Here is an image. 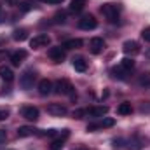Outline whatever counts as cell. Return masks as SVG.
<instances>
[{"label":"cell","mask_w":150,"mask_h":150,"mask_svg":"<svg viewBox=\"0 0 150 150\" xmlns=\"http://www.w3.org/2000/svg\"><path fill=\"white\" fill-rule=\"evenodd\" d=\"M86 113H87V110H84V108H79V110H75V112H74V117H75V119H82Z\"/></svg>","instance_id":"obj_30"},{"label":"cell","mask_w":150,"mask_h":150,"mask_svg":"<svg viewBox=\"0 0 150 150\" xmlns=\"http://www.w3.org/2000/svg\"><path fill=\"white\" fill-rule=\"evenodd\" d=\"M113 124H115V120H113V119H110V117H101V120H98V122H89L86 129H87L89 133H93V131H96V129L112 127Z\"/></svg>","instance_id":"obj_5"},{"label":"cell","mask_w":150,"mask_h":150,"mask_svg":"<svg viewBox=\"0 0 150 150\" xmlns=\"http://www.w3.org/2000/svg\"><path fill=\"white\" fill-rule=\"evenodd\" d=\"M51 44V37L47 33H38L33 38H30V47L32 49H40V47H47Z\"/></svg>","instance_id":"obj_8"},{"label":"cell","mask_w":150,"mask_h":150,"mask_svg":"<svg viewBox=\"0 0 150 150\" xmlns=\"http://www.w3.org/2000/svg\"><path fill=\"white\" fill-rule=\"evenodd\" d=\"M138 84L142 86V87H149L150 86V74H143L140 77V80H138Z\"/></svg>","instance_id":"obj_26"},{"label":"cell","mask_w":150,"mask_h":150,"mask_svg":"<svg viewBox=\"0 0 150 150\" xmlns=\"http://www.w3.org/2000/svg\"><path fill=\"white\" fill-rule=\"evenodd\" d=\"M101 14H103L110 23H119L120 5H117V4H105V5H101Z\"/></svg>","instance_id":"obj_2"},{"label":"cell","mask_w":150,"mask_h":150,"mask_svg":"<svg viewBox=\"0 0 150 150\" xmlns=\"http://www.w3.org/2000/svg\"><path fill=\"white\" fill-rule=\"evenodd\" d=\"M105 40L101 37H93L89 40V51L93 52V54H100V52H103V49H105Z\"/></svg>","instance_id":"obj_10"},{"label":"cell","mask_w":150,"mask_h":150,"mask_svg":"<svg viewBox=\"0 0 150 150\" xmlns=\"http://www.w3.org/2000/svg\"><path fill=\"white\" fill-rule=\"evenodd\" d=\"M140 110H142V112H150V101H143V103H142V105H140Z\"/></svg>","instance_id":"obj_31"},{"label":"cell","mask_w":150,"mask_h":150,"mask_svg":"<svg viewBox=\"0 0 150 150\" xmlns=\"http://www.w3.org/2000/svg\"><path fill=\"white\" fill-rule=\"evenodd\" d=\"M120 67H122L124 70L131 72V70L134 68V59H133V58H129V56H126V58H122V59H120Z\"/></svg>","instance_id":"obj_22"},{"label":"cell","mask_w":150,"mask_h":150,"mask_svg":"<svg viewBox=\"0 0 150 150\" xmlns=\"http://www.w3.org/2000/svg\"><path fill=\"white\" fill-rule=\"evenodd\" d=\"M145 56H147V58H150V49H147V51H145Z\"/></svg>","instance_id":"obj_34"},{"label":"cell","mask_w":150,"mask_h":150,"mask_svg":"<svg viewBox=\"0 0 150 150\" xmlns=\"http://www.w3.org/2000/svg\"><path fill=\"white\" fill-rule=\"evenodd\" d=\"M129 74H131V72L124 70V68H122L120 65H119V67H113V68H112V75H113V79H119V80H126Z\"/></svg>","instance_id":"obj_18"},{"label":"cell","mask_w":150,"mask_h":150,"mask_svg":"<svg viewBox=\"0 0 150 150\" xmlns=\"http://www.w3.org/2000/svg\"><path fill=\"white\" fill-rule=\"evenodd\" d=\"M12 38H14L16 42L26 40V38H28V30H26V28H16V30L12 32Z\"/></svg>","instance_id":"obj_19"},{"label":"cell","mask_w":150,"mask_h":150,"mask_svg":"<svg viewBox=\"0 0 150 150\" xmlns=\"http://www.w3.org/2000/svg\"><path fill=\"white\" fill-rule=\"evenodd\" d=\"M19 9H21L23 12H28V11L33 9V5H32V2H23V4H19Z\"/></svg>","instance_id":"obj_27"},{"label":"cell","mask_w":150,"mask_h":150,"mask_svg":"<svg viewBox=\"0 0 150 150\" xmlns=\"http://www.w3.org/2000/svg\"><path fill=\"white\" fill-rule=\"evenodd\" d=\"M54 93H56V94H63V96H72V98H75V87L68 79H59V80H56V84H54Z\"/></svg>","instance_id":"obj_1"},{"label":"cell","mask_w":150,"mask_h":150,"mask_svg":"<svg viewBox=\"0 0 150 150\" xmlns=\"http://www.w3.org/2000/svg\"><path fill=\"white\" fill-rule=\"evenodd\" d=\"M40 2H44V4H51V5H58V4H61L63 0H40Z\"/></svg>","instance_id":"obj_33"},{"label":"cell","mask_w":150,"mask_h":150,"mask_svg":"<svg viewBox=\"0 0 150 150\" xmlns=\"http://www.w3.org/2000/svg\"><path fill=\"white\" fill-rule=\"evenodd\" d=\"M74 150H87V149H84V147H79V149H74Z\"/></svg>","instance_id":"obj_35"},{"label":"cell","mask_w":150,"mask_h":150,"mask_svg":"<svg viewBox=\"0 0 150 150\" xmlns=\"http://www.w3.org/2000/svg\"><path fill=\"white\" fill-rule=\"evenodd\" d=\"M122 51H124L126 56L133 58V56H136V54L142 52V47H140V44H138L136 40H126V42L122 44Z\"/></svg>","instance_id":"obj_7"},{"label":"cell","mask_w":150,"mask_h":150,"mask_svg":"<svg viewBox=\"0 0 150 150\" xmlns=\"http://www.w3.org/2000/svg\"><path fill=\"white\" fill-rule=\"evenodd\" d=\"M0 79L4 80V82H12L14 80V72L9 68V67H5V65H0Z\"/></svg>","instance_id":"obj_17"},{"label":"cell","mask_w":150,"mask_h":150,"mask_svg":"<svg viewBox=\"0 0 150 150\" xmlns=\"http://www.w3.org/2000/svg\"><path fill=\"white\" fill-rule=\"evenodd\" d=\"M54 23H56V25H65V23H67V14H65L63 11H61V12H56V14H54Z\"/></svg>","instance_id":"obj_25"},{"label":"cell","mask_w":150,"mask_h":150,"mask_svg":"<svg viewBox=\"0 0 150 150\" xmlns=\"http://www.w3.org/2000/svg\"><path fill=\"white\" fill-rule=\"evenodd\" d=\"M35 79H37V72H35L33 68H26V70L21 74V77H19V86H21L25 91H28V89L33 87Z\"/></svg>","instance_id":"obj_3"},{"label":"cell","mask_w":150,"mask_h":150,"mask_svg":"<svg viewBox=\"0 0 150 150\" xmlns=\"http://www.w3.org/2000/svg\"><path fill=\"white\" fill-rule=\"evenodd\" d=\"M63 147H65V140L63 138H58V140H54L49 145V150H63Z\"/></svg>","instance_id":"obj_24"},{"label":"cell","mask_w":150,"mask_h":150,"mask_svg":"<svg viewBox=\"0 0 150 150\" xmlns=\"http://www.w3.org/2000/svg\"><path fill=\"white\" fill-rule=\"evenodd\" d=\"M107 112H108V107H91V108H87V115H91L94 119H101L103 115H107Z\"/></svg>","instance_id":"obj_15"},{"label":"cell","mask_w":150,"mask_h":150,"mask_svg":"<svg viewBox=\"0 0 150 150\" xmlns=\"http://www.w3.org/2000/svg\"><path fill=\"white\" fill-rule=\"evenodd\" d=\"M82 44H84V42H82L80 38H68V40L63 42V47H65V49H80Z\"/></svg>","instance_id":"obj_20"},{"label":"cell","mask_w":150,"mask_h":150,"mask_svg":"<svg viewBox=\"0 0 150 150\" xmlns=\"http://www.w3.org/2000/svg\"><path fill=\"white\" fill-rule=\"evenodd\" d=\"M33 134H38V129H35L33 126H19L18 127L19 138H26V136H33Z\"/></svg>","instance_id":"obj_14"},{"label":"cell","mask_w":150,"mask_h":150,"mask_svg":"<svg viewBox=\"0 0 150 150\" xmlns=\"http://www.w3.org/2000/svg\"><path fill=\"white\" fill-rule=\"evenodd\" d=\"M52 89H54V84H52L49 79H42V80L38 82V94H40V96H47V94H51Z\"/></svg>","instance_id":"obj_12"},{"label":"cell","mask_w":150,"mask_h":150,"mask_svg":"<svg viewBox=\"0 0 150 150\" xmlns=\"http://www.w3.org/2000/svg\"><path fill=\"white\" fill-rule=\"evenodd\" d=\"M96 26H98V21H96V18H94L93 14H86V16H82V18L79 19V28H80V30L89 32V30H94Z\"/></svg>","instance_id":"obj_6"},{"label":"cell","mask_w":150,"mask_h":150,"mask_svg":"<svg viewBox=\"0 0 150 150\" xmlns=\"http://www.w3.org/2000/svg\"><path fill=\"white\" fill-rule=\"evenodd\" d=\"M5 140H7V131L5 129H0V143L5 142Z\"/></svg>","instance_id":"obj_32"},{"label":"cell","mask_w":150,"mask_h":150,"mask_svg":"<svg viewBox=\"0 0 150 150\" xmlns=\"http://www.w3.org/2000/svg\"><path fill=\"white\" fill-rule=\"evenodd\" d=\"M0 21H2V5H0Z\"/></svg>","instance_id":"obj_36"},{"label":"cell","mask_w":150,"mask_h":150,"mask_svg":"<svg viewBox=\"0 0 150 150\" xmlns=\"http://www.w3.org/2000/svg\"><path fill=\"white\" fill-rule=\"evenodd\" d=\"M72 65H74V68H75V72H86L87 70V61L82 58V56H75L74 59H72Z\"/></svg>","instance_id":"obj_16"},{"label":"cell","mask_w":150,"mask_h":150,"mask_svg":"<svg viewBox=\"0 0 150 150\" xmlns=\"http://www.w3.org/2000/svg\"><path fill=\"white\" fill-rule=\"evenodd\" d=\"M9 108H5V107H0V122H2V120H5V119H7V117H9Z\"/></svg>","instance_id":"obj_28"},{"label":"cell","mask_w":150,"mask_h":150,"mask_svg":"<svg viewBox=\"0 0 150 150\" xmlns=\"http://www.w3.org/2000/svg\"><path fill=\"white\" fill-rule=\"evenodd\" d=\"M84 7H86V0H72V4H70L72 12H80Z\"/></svg>","instance_id":"obj_23"},{"label":"cell","mask_w":150,"mask_h":150,"mask_svg":"<svg viewBox=\"0 0 150 150\" xmlns=\"http://www.w3.org/2000/svg\"><path fill=\"white\" fill-rule=\"evenodd\" d=\"M131 112H133V107H131L129 101H124V103H120V105L117 107V113H119V115H129Z\"/></svg>","instance_id":"obj_21"},{"label":"cell","mask_w":150,"mask_h":150,"mask_svg":"<svg viewBox=\"0 0 150 150\" xmlns=\"http://www.w3.org/2000/svg\"><path fill=\"white\" fill-rule=\"evenodd\" d=\"M38 115H40V112H38L37 107H23L21 108V117L26 120L35 122V120H38Z\"/></svg>","instance_id":"obj_11"},{"label":"cell","mask_w":150,"mask_h":150,"mask_svg":"<svg viewBox=\"0 0 150 150\" xmlns=\"http://www.w3.org/2000/svg\"><path fill=\"white\" fill-rule=\"evenodd\" d=\"M47 113L52 115V117H65V115L68 113V110H67V107L61 105V103H49V105H47Z\"/></svg>","instance_id":"obj_9"},{"label":"cell","mask_w":150,"mask_h":150,"mask_svg":"<svg viewBox=\"0 0 150 150\" xmlns=\"http://www.w3.org/2000/svg\"><path fill=\"white\" fill-rule=\"evenodd\" d=\"M47 56H49L54 63H63L65 58H67V49H65L63 45H54V47L49 49Z\"/></svg>","instance_id":"obj_4"},{"label":"cell","mask_w":150,"mask_h":150,"mask_svg":"<svg viewBox=\"0 0 150 150\" xmlns=\"http://www.w3.org/2000/svg\"><path fill=\"white\" fill-rule=\"evenodd\" d=\"M26 56H28V52L25 51V49H19V51H14L12 54H11V63L14 65V67H19L25 59H26Z\"/></svg>","instance_id":"obj_13"},{"label":"cell","mask_w":150,"mask_h":150,"mask_svg":"<svg viewBox=\"0 0 150 150\" xmlns=\"http://www.w3.org/2000/svg\"><path fill=\"white\" fill-rule=\"evenodd\" d=\"M142 38H143L145 42H150V26H147V28L142 30Z\"/></svg>","instance_id":"obj_29"}]
</instances>
